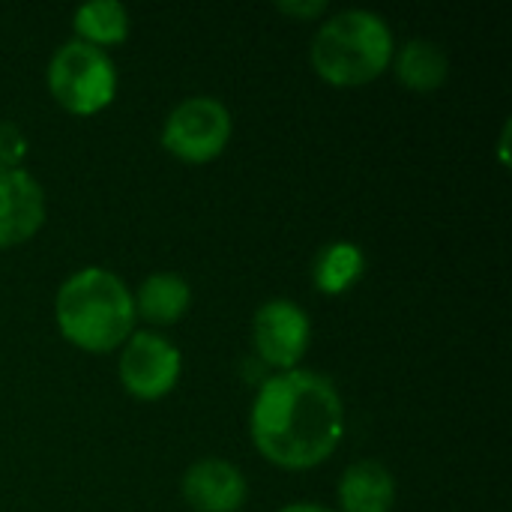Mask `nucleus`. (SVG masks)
Returning <instances> with one entry per match:
<instances>
[{"mask_svg":"<svg viewBox=\"0 0 512 512\" xmlns=\"http://www.w3.org/2000/svg\"><path fill=\"white\" fill-rule=\"evenodd\" d=\"M279 512H339V510H330V507H321V504H309V501H303V504H288V507H282Z\"/></svg>","mask_w":512,"mask_h":512,"instance_id":"17","label":"nucleus"},{"mask_svg":"<svg viewBox=\"0 0 512 512\" xmlns=\"http://www.w3.org/2000/svg\"><path fill=\"white\" fill-rule=\"evenodd\" d=\"M45 78L57 105L78 117L99 114L117 96V66L111 54L81 39H69L51 54Z\"/></svg>","mask_w":512,"mask_h":512,"instance_id":"4","label":"nucleus"},{"mask_svg":"<svg viewBox=\"0 0 512 512\" xmlns=\"http://www.w3.org/2000/svg\"><path fill=\"white\" fill-rule=\"evenodd\" d=\"M75 39L105 48V45H120L129 36V9L120 0H90L81 3L72 15Z\"/></svg>","mask_w":512,"mask_h":512,"instance_id":"14","label":"nucleus"},{"mask_svg":"<svg viewBox=\"0 0 512 512\" xmlns=\"http://www.w3.org/2000/svg\"><path fill=\"white\" fill-rule=\"evenodd\" d=\"M117 372L129 396L141 402H156L177 387L183 372V354L171 339L141 330L123 342Z\"/></svg>","mask_w":512,"mask_h":512,"instance_id":"6","label":"nucleus"},{"mask_svg":"<svg viewBox=\"0 0 512 512\" xmlns=\"http://www.w3.org/2000/svg\"><path fill=\"white\" fill-rule=\"evenodd\" d=\"M45 222L42 183L24 168L0 171V249L27 243Z\"/></svg>","mask_w":512,"mask_h":512,"instance_id":"8","label":"nucleus"},{"mask_svg":"<svg viewBox=\"0 0 512 512\" xmlns=\"http://www.w3.org/2000/svg\"><path fill=\"white\" fill-rule=\"evenodd\" d=\"M54 318L69 345L90 354H108L132 336L138 315L132 291L117 273L84 267L57 288Z\"/></svg>","mask_w":512,"mask_h":512,"instance_id":"2","label":"nucleus"},{"mask_svg":"<svg viewBox=\"0 0 512 512\" xmlns=\"http://www.w3.org/2000/svg\"><path fill=\"white\" fill-rule=\"evenodd\" d=\"M231 111L216 96H189L171 108L162 123V147L189 165L213 162L231 141Z\"/></svg>","mask_w":512,"mask_h":512,"instance_id":"5","label":"nucleus"},{"mask_svg":"<svg viewBox=\"0 0 512 512\" xmlns=\"http://www.w3.org/2000/svg\"><path fill=\"white\" fill-rule=\"evenodd\" d=\"M249 435L255 450L285 471L327 462L345 435V405L336 384L312 369L270 375L252 402Z\"/></svg>","mask_w":512,"mask_h":512,"instance_id":"1","label":"nucleus"},{"mask_svg":"<svg viewBox=\"0 0 512 512\" xmlns=\"http://www.w3.org/2000/svg\"><path fill=\"white\" fill-rule=\"evenodd\" d=\"M276 9L294 18H318L327 12V0H279Z\"/></svg>","mask_w":512,"mask_h":512,"instance_id":"16","label":"nucleus"},{"mask_svg":"<svg viewBox=\"0 0 512 512\" xmlns=\"http://www.w3.org/2000/svg\"><path fill=\"white\" fill-rule=\"evenodd\" d=\"M249 495L243 471L225 459H198L183 474V501L195 512H240Z\"/></svg>","mask_w":512,"mask_h":512,"instance_id":"9","label":"nucleus"},{"mask_svg":"<svg viewBox=\"0 0 512 512\" xmlns=\"http://www.w3.org/2000/svg\"><path fill=\"white\" fill-rule=\"evenodd\" d=\"M366 273V252L363 246L351 243V240H333L327 243L312 264V282L321 294L327 297H339L345 291H351Z\"/></svg>","mask_w":512,"mask_h":512,"instance_id":"13","label":"nucleus"},{"mask_svg":"<svg viewBox=\"0 0 512 512\" xmlns=\"http://www.w3.org/2000/svg\"><path fill=\"white\" fill-rule=\"evenodd\" d=\"M252 342L267 366L279 372L297 369L312 342V321L300 303L273 297L261 303L252 318Z\"/></svg>","mask_w":512,"mask_h":512,"instance_id":"7","label":"nucleus"},{"mask_svg":"<svg viewBox=\"0 0 512 512\" xmlns=\"http://www.w3.org/2000/svg\"><path fill=\"white\" fill-rule=\"evenodd\" d=\"M339 512H390L396 504V477L375 459H360L345 468L339 489Z\"/></svg>","mask_w":512,"mask_h":512,"instance_id":"10","label":"nucleus"},{"mask_svg":"<svg viewBox=\"0 0 512 512\" xmlns=\"http://www.w3.org/2000/svg\"><path fill=\"white\" fill-rule=\"evenodd\" d=\"M396 54L393 27L372 9L330 15L312 36V69L336 87H360L387 72Z\"/></svg>","mask_w":512,"mask_h":512,"instance_id":"3","label":"nucleus"},{"mask_svg":"<svg viewBox=\"0 0 512 512\" xmlns=\"http://www.w3.org/2000/svg\"><path fill=\"white\" fill-rule=\"evenodd\" d=\"M27 135L18 123L0 120V171H15L27 159Z\"/></svg>","mask_w":512,"mask_h":512,"instance_id":"15","label":"nucleus"},{"mask_svg":"<svg viewBox=\"0 0 512 512\" xmlns=\"http://www.w3.org/2000/svg\"><path fill=\"white\" fill-rule=\"evenodd\" d=\"M393 66H396V78L414 93H432L450 75L447 51L432 39H408L393 54Z\"/></svg>","mask_w":512,"mask_h":512,"instance_id":"12","label":"nucleus"},{"mask_svg":"<svg viewBox=\"0 0 512 512\" xmlns=\"http://www.w3.org/2000/svg\"><path fill=\"white\" fill-rule=\"evenodd\" d=\"M132 300H135V315H141L147 324L168 327V324H177L189 312L192 285L180 273L162 270V273L147 276L132 294Z\"/></svg>","mask_w":512,"mask_h":512,"instance_id":"11","label":"nucleus"},{"mask_svg":"<svg viewBox=\"0 0 512 512\" xmlns=\"http://www.w3.org/2000/svg\"><path fill=\"white\" fill-rule=\"evenodd\" d=\"M507 132L510 126H504V135H501V162H507Z\"/></svg>","mask_w":512,"mask_h":512,"instance_id":"18","label":"nucleus"}]
</instances>
